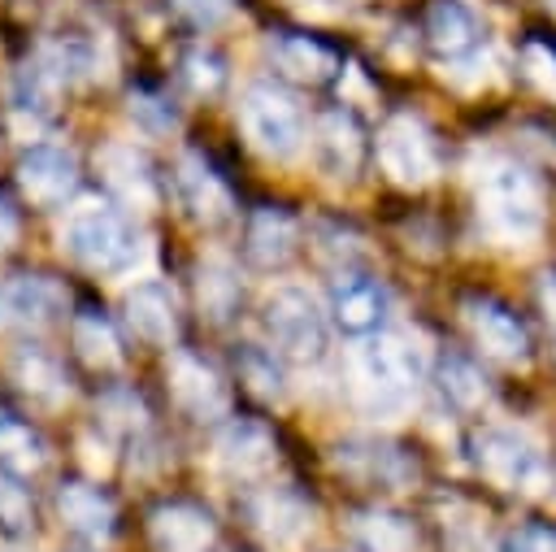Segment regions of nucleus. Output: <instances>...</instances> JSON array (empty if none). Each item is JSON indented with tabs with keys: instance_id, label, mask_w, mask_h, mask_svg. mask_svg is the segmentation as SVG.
I'll use <instances>...</instances> for the list:
<instances>
[{
	"instance_id": "nucleus-10",
	"label": "nucleus",
	"mask_w": 556,
	"mask_h": 552,
	"mask_svg": "<svg viewBox=\"0 0 556 552\" xmlns=\"http://www.w3.org/2000/svg\"><path fill=\"white\" fill-rule=\"evenodd\" d=\"M17 187H22V196L30 204L52 209V204H61V200L74 196V187H78V161L65 148L35 143L17 161Z\"/></svg>"
},
{
	"instance_id": "nucleus-30",
	"label": "nucleus",
	"mask_w": 556,
	"mask_h": 552,
	"mask_svg": "<svg viewBox=\"0 0 556 552\" xmlns=\"http://www.w3.org/2000/svg\"><path fill=\"white\" fill-rule=\"evenodd\" d=\"M56 74L35 57V61H26L17 74H13V109L17 113H52V100H56Z\"/></svg>"
},
{
	"instance_id": "nucleus-36",
	"label": "nucleus",
	"mask_w": 556,
	"mask_h": 552,
	"mask_svg": "<svg viewBox=\"0 0 556 552\" xmlns=\"http://www.w3.org/2000/svg\"><path fill=\"white\" fill-rule=\"evenodd\" d=\"M521 65H526V74L556 100V48H547V43H539V39H530L526 48H521Z\"/></svg>"
},
{
	"instance_id": "nucleus-27",
	"label": "nucleus",
	"mask_w": 556,
	"mask_h": 552,
	"mask_svg": "<svg viewBox=\"0 0 556 552\" xmlns=\"http://www.w3.org/2000/svg\"><path fill=\"white\" fill-rule=\"evenodd\" d=\"M100 165H104L109 187H117L126 200H143V204L152 200V170H148L143 152H135L126 143H113V148H104Z\"/></svg>"
},
{
	"instance_id": "nucleus-1",
	"label": "nucleus",
	"mask_w": 556,
	"mask_h": 552,
	"mask_svg": "<svg viewBox=\"0 0 556 552\" xmlns=\"http://www.w3.org/2000/svg\"><path fill=\"white\" fill-rule=\"evenodd\" d=\"M352 378H356V396L369 413L395 417L413 404V396L421 387V356L404 335H382L378 330L356 348Z\"/></svg>"
},
{
	"instance_id": "nucleus-33",
	"label": "nucleus",
	"mask_w": 556,
	"mask_h": 552,
	"mask_svg": "<svg viewBox=\"0 0 556 552\" xmlns=\"http://www.w3.org/2000/svg\"><path fill=\"white\" fill-rule=\"evenodd\" d=\"M222 78H226V70H222V57H217V52L191 48V52L182 57V83H187L195 96H213V91L222 87Z\"/></svg>"
},
{
	"instance_id": "nucleus-19",
	"label": "nucleus",
	"mask_w": 556,
	"mask_h": 552,
	"mask_svg": "<svg viewBox=\"0 0 556 552\" xmlns=\"http://www.w3.org/2000/svg\"><path fill=\"white\" fill-rule=\"evenodd\" d=\"M265 52L282 74H291L300 83H326L339 70V52L334 48H326L313 35H295V30H274L265 39Z\"/></svg>"
},
{
	"instance_id": "nucleus-15",
	"label": "nucleus",
	"mask_w": 556,
	"mask_h": 552,
	"mask_svg": "<svg viewBox=\"0 0 556 552\" xmlns=\"http://www.w3.org/2000/svg\"><path fill=\"white\" fill-rule=\"evenodd\" d=\"M295 243H300V226H295V217L287 209H278V204L252 209L248 230H243V252H248L252 265L278 269V265H287L295 256Z\"/></svg>"
},
{
	"instance_id": "nucleus-4",
	"label": "nucleus",
	"mask_w": 556,
	"mask_h": 552,
	"mask_svg": "<svg viewBox=\"0 0 556 552\" xmlns=\"http://www.w3.org/2000/svg\"><path fill=\"white\" fill-rule=\"evenodd\" d=\"M61 243H65V252H70L78 265H87V269H96V274H117V269H126L130 256H135V230H130V222H126L117 209H109V204L74 209L70 222H65V230H61Z\"/></svg>"
},
{
	"instance_id": "nucleus-37",
	"label": "nucleus",
	"mask_w": 556,
	"mask_h": 552,
	"mask_svg": "<svg viewBox=\"0 0 556 552\" xmlns=\"http://www.w3.org/2000/svg\"><path fill=\"white\" fill-rule=\"evenodd\" d=\"M230 4H235V0H174V13H178L182 22H191L195 30H213L217 22L230 17Z\"/></svg>"
},
{
	"instance_id": "nucleus-22",
	"label": "nucleus",
	"mask_w": 556,
	"mask_h": 552,
	"mask_svg": "<svg viewBox=\"0 0 556 552\" xmlns=\"http://www.w3.org/2000/svg\"><path fill=\"white\" fill-rule=\"evenodd\" d=\"M152 530V543L161 552H204L213 539H217V526L213 517L200 509V504H161L148 522Z\"/></svg>"
},
{
	"instance_id": "nucleus-32",
	"label": "nucleus",
	"mask_w": 556,
	"mask_h": 552,
	"mask_svg": "<svg viewBox=\"0 0 556 552\" xmlns=\"http://www.w3.org/2000/svg\"><path fill=\"white\" fill-rule=\"evenodd\" d=\"M35 526V504H30V487L0 465V530L4 535H26Z\"/></svg>"
},
{
	"instance_id": "nucleus-39",
	"label": "nucleus",
	"mask_w": 556,
	"mask_h": 552,
	"mask_svg": "<svg viewBox=\"0 0 556 552\" xmlns=\"http://www.w3.org/2000/svg\"><path fill=\"white\" fill-rule=\"evenodd\" d=\"M539 304H543L547 322L556 326V274H543V283H539Z\"/></svg>"
},
{
	"instance_id": "nucleus-5",
	"label": "nucleus",
	"mask_w": 556,
	"mask_h": 552,
	"mask_svg": "<svg viewBox=\"0 0 556 552\" xmlns=\"http://www.w3.org/2000/svg\"><path fill=\"white\" fill-rule=\"evenodd\" d=\"M239 122L243 135L256 152L274 156V161H291L304 148V113L300 104L274 87V83H252L239 100Z\"/></svg>"
},
{
	"instance_id": "nucleus-8",
	"label": "nucleus",
	"mask_w": 556,
	"mask_h": 552,
	"mask_svg": "<svg viewBox=\"0 0 556 552\" xmlns=\"http://www.w3.org/2000/svg\"><path fill=\"white\" fill-rule=\"evenodd\" d=\"M330 313H334L339 330H348L356 339H369V335H378L387 326L391 296L369 274H339L334 287H330Z\"/></svg>"
},
{
	"instance_id": "nucleus-3",
	"label": "nucleus",
	"mask_w": 556,
	"mask_h": 552,
	"mask_svg": "<svg viewBox=\"0 0 556 552\" xmlns=\"http://www.w3.org/2000/svg\"><path fill=\"white\" fill-rule=\"evenodd\" d=\"M469 456L473 469L500 487V491H517V495H543L552 487V465L543 456V448L534 439H526L521 430L508 426H482L469 439Z\"/></svg>"
},
{
	"instance_id": "nucleus-29",
	"label": "nucleus",
	"mask_w": 556,
	"mask_h": 552,
	"mask_svg": "<svg viewBox=\"0 0 556 552\" xmlns=\"http://www.w3.org/2000/svg\"><path fill=\"white\" fill-rule=\"evenodd\" d=\"M239 378L252 396L261 400H282L287 396V378H282V365L269 348H256V343H243L239 348Z\"/></svg>"
},
{
	"instance_id": "nucleus-7",
	"label": "nucleus",
	"mask_w": 556,
	"mask_h": 552,
	"mask_svg": "<svg viewBox=\"0 0 556 552\" xmlns=\"http://www.w3.org/2000/svg\"><path fill=\"white\" fill-rule=\"evenodd\" d=\"M378 165L400 187H426L439 174V143L430 126L413 113L387 117V126L378 130Z\"/></svg>"
},
{
	"instance_id": "nucleus-31",
	"label": "nucleus",
	"mask_w": 556,
	"mask_h": 552,
	"mask_svg": "<svg viewBox=\"0 0 556 552\" xmlns=\"http://www.w3.org/2000/svg\"><path fill=\"white\" fill-rule=\"evenodd\" d=\"M13 369H17V382H22L30 396H39V400H61V396L70 391L65 369H61L48 352H39V348H26Z\"/></svg>"
},
{
	"instance_id": "nucleus-9",
	"label": "nucleus",
	"mask_w": 556,
	"mask_h": 552,
	"mask_svg": "<svg viewBox=\"0 0 556 552\" xmlns=\"http://www.w3.org/2000/svg\"><path fill=\"white\" fill-rule=\"evenodd\" d=\"M334 465L369 487H408L417 478V461L387 439H343L334 448Z\"/></svg>"
},
{
	"instance_id": "nucleus-17",
	"label": "nucleus",
	"mask_w": 556,
	"mask_h": 552,
	"mask_svg": "<svg viewBox=\"0 0 556 552\" xmlns=\"http://www.w3.org/2000/svg\"><path fill=\"white\" fill-rule=\"evenodd\" d=\"M178 196L200 222H226L230 209H235V196H230L226 178L200 152H182V161H178Z\"/></svg>"
},
{
	"instance_id": "nucleus-21",
	"label": "nucleus",
	"mask_w": 556,
	"mask_h": 552,
	"mask_svg": "<svg viewBox=\"0 0 556 552\" xmlns=\"http://www.w3.org/2000/svg\"><path fill=\"white\" fill-rule=\"evenodd\" d=\"M61 309H65V291L43 274H17L0 287V313L17 326H48Z\"/></svg>"
},
{
	"instance_id": "nucleus-20",
	"label": "nucleus",
	"mask_w": 556,
	"mask_h": 552,
	"mask_svg": "<svg viewBox=\"0 0 556 552\" xmlns=\"http://www.w3.org/2000/svg\"><path fill=\"white\" fill-rule=\"evenodd\" d=\"M126 326L139 335V339H148V343H174V335H178V304H174V291L165 287V283H139V287H130L126 291Z\"/></svg>"
},
{
	"instance_id": "nucleus-16",
	"label": "nucleus",
	"mask_w": 556,
	"mask_h": 552,
	"mask_svg": "<svg viewBox=\"0 0 556 552\" xmlns=\"http://www.w3.org/2000/svg\"><path fill=\"white\" fill-rule=\"evenodd\" d=\"M274 452H278L274 430H269L265 422H256V417H235V422H226L222 435H217V461H222L230 474H239V478L265 474V469L274 465Z\"/></svg>"
},
{
	"instance_id": "nucleus-23",
	"label": "nucleus",
	"mask_w": 556,
	"mask_h": 552,
	"mask_svg": "<svg viewBox=\"0 0 556 552\" xmlns=\"http://www.w3.org/2000/svg\"><path fill=\"white\" fill-rule=\"evenodd\" d=\"M56 513L61 522L83 535V539H109L113 535V522H117V504L109 491L91 487V482H61L56 491Z\"/></svg>"
},
{
	"instance_id": "nucleus-11",
	"label": "nucleus",
	"mask_w": 556,
	"mask_h": 552,
	"mask_svg": "<svg viewBox=\"0 0 556 552\" xmlns=\"http://www.w3.org/2000/svg\"><path fill=\"white\" fill-rule=\"evenodd\" d=\"M460 313H465V326L473 330L482 352H491L500 361H526L530 356V335L508 304H500L491 296H469L460 304Z\"/></svg>"
},
{
	"instance_id": "nucleus-2",
	"label": "nucleus",
	"mask_w": 556,
	"mask_h": 552,
	"mask_svg": "<svg viewBox=\"0 0 556 552\" xmlns=\"http://www.w3.org/2000/svg\"><path fill=\"white\" fill-rule=\"evenodd\" d=\"M478 213L491 235L526 243L543 230V183L521 161H486L478 178Z\"/></svg>"
},
{
	"instance_id": "nucleus-13",
	"label": "nucleus",
	"mask_w": 556,
	"mask_h": 552,
	"mask_svg": "<svg viewBox=\"0 0 556 552\" xmlns=\"http://www.w3.org/2000/svg\"><path fill=\"white\" fill-rule=\"evenodd\" d=\"M248 522L274 548H291L313 530V509L291 487H265L248 500Z\"/></svg>"
},
{
	"instance_id": "nucleus-35",
	"label": "nucleus",
	"mask_w": 556,
	"mask_h": 552,
	"mask_svg": "<svg viewBox=\"0 0 556 552\" xmlns=\"http://www.w3.org/2000/svg\"><path fill=\"white\" fill-rule=\"evenodd\" d=\"M500 552H556V526H547V522L513 526L500 539Z\"/></svg>"
},
{
	"instance_id": "nucleus-28",
	"label": "nucleus",
	"mask_w": 556,
	"mask_h": 552,
	"mask_svg": "<svg viewBox=\"0 0 556 552\" xmlns=\"http://www.w3.org/2000/svg\"><path fill=\"white\" fill-rule=\"evenodd\" d=\"M74 348H78V356H83L87 365H96V369H113V365L122 361V343H117L113 326H109L96 309H83V313L74 317Z\"/></svg>"
},
{
	"instance_id": "nucleus-40",
	"label": "nucleus",
	"mask_w": 556,
	"mask_h": 552,
	"mask_svg": "<svg viewBox=\"0 0 556 552\" xmlns=\"http://www.w3.org/2000/svg\"><path fill=\"white\" fill-rule=\"evenodd\" d=\"M13 239H17V213H13V209L0 200V252H4Z\"/></svg>"
},
{
	"instance_id": "nucleus-6",
	"label": "nucleus",
	"mask_w": 556,
	"mask_h": 552,
	"mask_svg": "<svg viewBox=\"0 0 556 552\" xmlns=\"http://www.w3.org/2000/svg\"><path fill=\"white\" fill-rule=\"evenodd\" d=\"M261 322H265V335H269L278 356L300 361V365L321 361V352H326V317H321L317 300L304 287H278L265 300Z\"/></svg>"
},
{
	"instance_id": "nucleus-34",
	"label": "nucleus",
	"mask_w": 556,
	"mask_h": 552,
	"mask_svg": "<svg viewBox=\"0 0 556 552\" xmlns=\"http://www.w3.org/2000/svg\"><path fill=\"white\" fill-rule=\"evenodd\" d=\"M100 413H104L113 426H122V430H143V422H148L143 400H139L135 391H126V387H113V391L100 400Z\"/></svg>"
},
{
	"instance_id": "nucleus-24",
	"label": "nucleus",
	"mask_w": 556,
	"mask_h": 552,
	"mask_svg": "<svg viewBox=\"0 0 556 552\" xmlns=\"http://www.w3.org/2000/svg\"><path fill=\"white\" fill-rule=\"evenodd\" d=\"M356 552H417V526L395 509H365L352 517Z\"/></svg>"
},
{
	"instance_id": "nucleus-38",
	"label": "nucleus",
	"mask_w": 556,
	"mask_h": 552,
	"mask_svg": "<svg viewBox=\"0 0 556 552\" xmlns=\"http://www.w3.org/2000/svg\"><path fill=\"white\" fill-rule=\"evenodd\" d=\"M130 113L139 117V122H148L152 130H169L178 117H174V109L161 100V96H148V91H135L130 96Z\"/></svg>"
},
{
	"instance_id": "nucleus-14",
	"label": "nucleus",
	"mask_w": 556,
	"mask_h": 552,
	"mask_svg": "<svg viewBox=\"0 0 556 552\" xmlns=\"http://www.w3.org/2000/svg\"><path fill=\"white\" fill-rule=\"evenodd\" d=\"M421 30H426V43L443 61H473L478 57L482 30H478V17L460 0H430L426 17H421Z\"/></svg>"
},
{
	"instance_id": "nucleus-25",
	"label": "nucleus",
	"mask_w": 556,
	"mask_h": 552,
	"mask_svg": "<svg viewBox=\"0 0 556 552\" xmlns=\"http://www.w3.org/2000/svg\"><path fill=\"white\" fill-rule=\"evenodd\" d=\"M434 382H439L443 400L456 404V409H465V413H473V409L486 404V378H482L478 361L465 356V352H443L434 361Z\"/></svg>"
},
{
	"instance_id": "nucleus-26",
	"label": "nucleus",
	"mask_w": 556,
	"mask_h": 552,
	"mask_svg": "<svg viewBox=\"0 0 556 552\" xmlns=\"http://www.w3.org/2000/svg\"><path fill=\"white\" fill-rule=\"evenodd\" d=\"M195 300H200V309H204L213 322H226V317L239 309L243 287H239V278H235V269H230L226 261H204V265L195 269Z\"/></svg>"
},
{
	"instance_id": "nucleus-12",
	"label": "nucleus",
	"mask_w": 556,
	"mask_h": 552,
	"mask_svg": "<svg viewBox=\"0 0 556 552\" xmlns=\"http://www.w3.org/2000/svg\"><path fill=\"white\" fill-rule=\"evenodd\" d=\"M169 391L178 400V409H187L191 417H222L230 409V391L222 382V374L195 356V352H174L169 361Z\"/></svg>"
},
{
	"instance_id": "nucleus-18",
	"label": "nucleus",
	"mask_w": 556,
	"mask_h": 552,
	"mask_svg": "<svg viewBox=\"0 0 556 552\" xmlns=\"http://www.w3.org/2000/svg\"><path fill=\"white\" fill-rule=\"evenodd\" d=\"M317 161L330 178H352L365 156V130L348 109H326L317 117Z\"/></svg>"
}]
</instances>
